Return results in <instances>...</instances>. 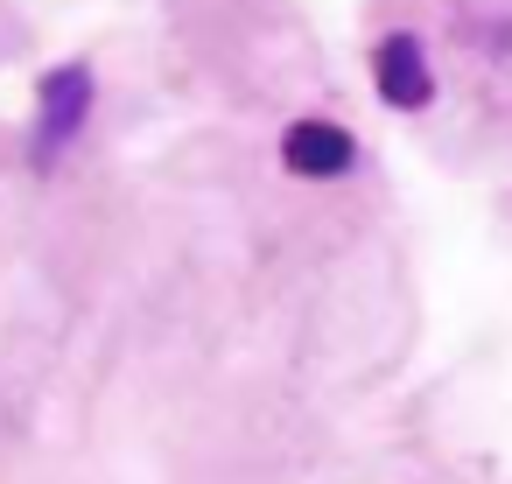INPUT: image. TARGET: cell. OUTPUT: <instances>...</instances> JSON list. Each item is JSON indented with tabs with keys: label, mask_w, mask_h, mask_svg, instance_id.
Wrapping results in <instances>:
<instances>
[{
	"label": "cell",
	"mask_w": 512,
	"mask_h": 484,
	"mask_svg": "<svg viewBox=\"0 0 512 484\" xmlns=\"http://www.w3.org/2000/svg\"><path fill=\"white\" fill-rule=\"evenodd\" d=\"M379 99L400 106V113H421L435 99V78H428V57L414 36H386L379 43Z\"/></svg>",
	"instance_id": "obj_2"
},
{
	"label": "cell",
	"mask_w": 512,
	"mask_h": 484,
	"mask_svg": "<svg viewBox=\"0 0 512 484\" xmlns=\"http://www.w3.org/2000/svg\"><path fill=\"white\" fill-rule=\"evenodd\" d=\"M85 113H92V71H85V64L50 71V78H43V106H36V169L57 162V148L85 127Z\"/></svg>",
	"instance_id": "obj_1"
},
{
	"label": "cell",
	"mask_w": 512,
	"mask_h": 484,
	"mask_svg": "<svg viewBox=\"0 0 512 484\" xmlns=\"http://www.w3.org/2000/svg\"><path fill=\"white\" fill-rule=\"evenodd\" d=\"M281 162H288L295 176H344V169H351V134L330 127V120H302V127H288Z\"/></svg>",
	"instance_id": "obj_3"
}]
</instances>
